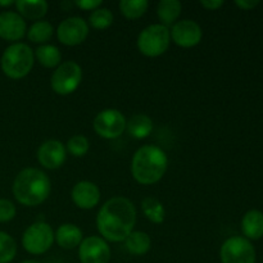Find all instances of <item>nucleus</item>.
Wrapping results in <instances>:
<instances>
[{
	"label": "nucleus",
	"mask_w": 263,
	"mask_h": 263,
	"mask_svg": "<svg viewBox=\"0 0 263 263\" xmlns=\"http://www.w3.org/2000/svg\"><path fill=\"white\" fill-rule=\"evenodd\" d=\"M33 55L36 57L39 63L45 68H54V67H58L61 64L62 54L59 49L54 45H48V44L40 45L35 50Z\"/></svg>",
	"instance_id": "obj_22"
},
{
	"label": "nucleus",
	"mask_w": 263,
	"mask_h": 263,
	"mask_svg": "<svg viewBox=\"0 0 263 263\" xmlns=\"http://www.w3.org/2000/svg\"><path fill=\"white\" fill-rule=\"evenodd\" d=\"M89 140L84 135H74L67 143V149L73 157H82L89 152Z\"/></svg>",
	"instance_id": "obj_28"
},
{
	"label": "nucleus",
	"mask_w": 263,
	"mask_h": 263,
	"mask_svg": "<svg viewBox=\"0 0 263 263\" xmlns=\"http://www.w3.org/2000/svg\"><path fill=\"white\" fill-rule=\"evenodd\" d=\"M53 241V229L45 222H36L25 231L22 238V246L28 253L43 254L50 249Z\"/></svg>",
	"instance_id": "obj_7"
},
{
	"label": "nucleus",
	"mask_w": 263,
	"mask_h": 263,
	"mask_svg": "<svg viewBox=\"0 0 263 263\" xmlns=\"http://www.w3.org/2000/svg\"><path fill=\"white\" fill-rule=\"evenodd\" d=\"M32 49L22 43L13 44L5 49L2 57V69L9 79L20 80L27 76L33 67Z\"/></svg>",
	"instance_id": "obj_4"
},
{
	"label": "nucleus",
	"mask_w": 263,
	"mask_h": 263,
	"mask_svg": "<svg viewBox=\"0 0 263 263\" xmlns=\"http://www.w3.org/2000/svg\"><path fill=\"white\" fill-rule=\"evenodd\" d=\"M182 10L181 3L177 0H162L158 3V8H157V14H158L161 25L170 26L177 21L180 17Z\"/></svg>",
	"instance_id": "obj_20"
},
{
	"label": "nucleus",
	"mask_w": 263,
	"mask_h": 263,
	"mask_svg": "<svg viewBox=\"0 0 263 263\" xmlns=\"http://www.w3.org/2000/svg\"><path fill=\"white\" fill-rule=\"evenodd\" d=\"M94 130L104 139H117L126 130V120L120 110L104 109L95 117Z\"/></svg>",
	"instance_id": "obj_9"
},
{
	"label": "nucleus",
	"mask_w": 263,
	"mask_h": 263,
	"mask_svg": "<svg viewBox=\"0 0 263 263\" xmlns=\"http://www.w3.org/2000/svg\"><path fill=\"white\" fill-rule=\"evenodd\" d=\"M126 130L133 138L144 139L149 136L153 130V122L151 118L143 113L134 115L128 122H126Z\"/></svg>",
	"instance_id": "obj_19"
},
{
	"label": "nucleus",
	"mask_w": 263,
	"mask_h": 263,
	"mask_svg": "<svg viewBox=\"0 0 263 263\" xmlns=\"http://www.w3.org/2000/svg\"><path fill=\"white\" fill-rule=\"evenodd\" d=\"M22 263H40V262H37V261H32V259H30V261H25V262H22Z\"/></svg>",
	"instance_id": "obj_34"
},
{
	"label": "nucleus",
	"mask_w": 263,
	"mask_h": 263,
	"mask_svg": "<svg viewBox=\"0 0 263 263\" xmlns=\"http://www.w3.org/2000/svg\"><path fill=\"white\" fill-rule=\"evenodd\" d=\"M141 210H143L146 218L154 223H162L164 221V217H166L163 204L156 198H145L141 202Z\"/></svg>",
	"instance_id": "obj_23"
},
{
	"label": "nucleus",
	"mask_w": 263,
	"mask_h": 263,
	"mask_svg": "<svg viewBox=\"0 0 263 263\" xmlns=\"http://www.w3.org/2000/svg\"><path fill=\"white\" fill-rule=\"evenodd\" d=\"M222 263H256V251L251 241L241 236L229 238L220 251Z\"/></svg>",
	"instance_id": "obj_8"
},
{
	"label": "nucleus",
	"mask_w": 263,
	"mask_h": 263,
	"mask_svg": "<svg viewBox=\"0 0 263 263\" xmlns=\"http://www.w3.org/2000/svg\"><path fill=\"white\" fill-rule=\"evenodd\" d=\"M167 159L166 153L161 148L154 145H145L138 149L131 162V172L139 184L153 185L158 182L166 174Z\"/></svg>",
	"instance_id": "obj_2"
},
{
	"label": "nucleus",
	"mask_w": 263,
	"mask_h": 263,
	"mask_svg": "<svg viewBox=\"0 0 263 263\" xmlns=\"http://www.w3.org/2000/svg\"><path fill=\"white\" fill-rule=\"evenodd\" d=\"M241 230L248 239H261L263 236V213L261 211L252 210L247 212L241 221Z\"/></svg>",
	"instance_id": "obj_17"
},
{
	"label": "nucleus",
	"mask_w": 263,
	"mask_h": 263,
	"mask_svg": "<svg viewBox=\"0 0 263 263\" xmlns=\"http://www.w3.org/2000/svg\"><path fill=\"white\" fill-rule=\"evenodd\" d=\"M15 216V207L10 200L0 199V222H8Z\"/></svg>",
	"instance_id": "obj_29"
},
{
	"label": "nucleus",
	"mask_w": 263,
	"mask_h": 263,
	"mask_svg": "<svg viewBox=\"0 0 263 263\" xmlns=\"http://www.w3.org/2000/svg\"><path fill=\"white\" fill-rule=\"evenodd\" d=\"M200 5L208 10H216L220 7H222L223 2L222 0H202V2H200Z\"/></svg>",
	"instance_id": "obj_32"
},
{
	"label": "nucleus",
	"mask_w": 263,
	"mask_h": 263,
	"mask_svg": "<svg viewBox=\"0 0 263 263\" xmlns=\"http://www.w3.org/2000/svg\"><path fill=\"white\" fill-rule=\"evenodd\" d=\"M13 194L21 204L35 207L45 202L50 194V180L40 170L26 168L15 177Z\"/></svg>",
	"instance_id": "obj_3"
},
{
	"label": "nucleus",
	"mask_w": 263,
	"mask_h": 263,
	"mask_svg": "<svg viewBox=\"0 0 263 263\" xmlns=\"http://www.w3.org/2000/svg\"><path fill=\"white\" fill-rule=\"evenodd\" d=\"M37 159L48 170H57L66 161V148L58 140H48L37 151Z\"/></svg>",
	"instance_id": "obj_13"
},
{
	"label": "nucleus",
	"mask_w": 263,
	"mask_h": 263,
	"mask_svg": "<svg viewBox=\"0 0 263 263\" xmlns=\"http://www.w3.org/2000/svg\"><path fill=\"white\" fill-rule=\"evenodd\" d=\"M149 3L146 0H122L120 2V9L128 20H138L148 10Z\"/></svg>",
	"instance_id": "obj_25"
},
{
	"label": "nucleus",
	"mask_w": 263,
	"mask_h": 263,
	"mask_svg": "<svg viewBox=\"0 0 263 263\" xmlns=\"http://www.w3.org/2000/svg\"><path fill=\"white\" fill-rule=\"evenodd\" d=\"M72 199L81 210H91L100 200V190L94 182L80 181L72 189Z\"/></svg>",
	"instance_id": "obj_15"
},
{
	"label": "nucleus",
	"mask_w": 263,
	"mask_h": 263,
	"mask_svg": "<svg viewBox=\"0 0 263 263\" xmlns=\"http://www.w3.org/2000/svg\"><path fill=\"white\" fill-rule=\"evenodd\" d=\"M170 33L174 43L181 48H193L198 45L203 36L200 26L190 20H182L175 23Z\"/></svg>",
	"instance_id": "obj_11"
},
{
	"label": "nucleus",
	"mask_w": 263,
	"mask_h": 263,
	"mask_svg": "<svg viewBox=\"0 0 263 263\" xmlns=\"http://www.w3.org/2000/svg\"><path fill=\"white\" fill-rule=\"evenodd\" d=\"M54 239L59 247L64 249H73L82 241V231L73 223H64L59 226Z\"/></svg>",
	"instance_id": "obj_16"
},
{
	"label": "nucleus",
	"mask_w": 263,
	"mask_h": 263,
	"mask_svg": "<svg viewBox=\"0 0 263 263\" xmlns=\"http://www.w3.org/2000/svg\"><path fill=\"white\" fill-rule=\"evenodd\" d=\"M90 25L97 30H105L113 23V14L107 8H98L90 14Z\"/></svg>",
	"instance_id": "obj_27"
},
{
	"label": "nucleus",
	"mask_w": 263,
	"mask_h": 263,
	"mask_svg": "<svg viewBox=\"0 0 263 263\" xmlns=\"http://www.w3.org/2000/svg\"><path fill=\"white\" fill-rule=\"evenodd\" d=\"M59 41L63 45L76 46L86 40L89 35V25L80 17H71L64 20L57 30Z\"/></svg>",
	"instance_id": "obj_10"
},
{
	"label": "nucleus",
	"mask_w": 263,
	"mask_h": 263,
	"mask_svg": "<svg viewBox=\"0 0 263 263\" xmlns=\"http://www.w3.org/2000/svg\"><path fill=\"white\" fill-rule=\"evenodd\" d=\"M74 4L84 10H95L102 5V0H77Z\"/></svg>",
	"instance_id": "obj_30"
},
{
	"label": "nucleus",
	"mask_w": 263,
	"mask_h": 263,
	"mask_svg": "<svg viewBox=\"0 0 263 263\" xmlns=\"http://www.w3.org/2000/svg\"><path fill=\"white\" fill-rule=\"evenodd\" d=\"M171 33L163 25H152L144 28L138 37V48L141 54L149 58L162 55L168 49Z\"/></svg>",
	"instance_id": "obj_5"
},
{
	"label": "nucleus",
	"mask_w": 263,
	"mask_h": 263,
	"mask_svg": "<svg viewBox=\"0 0 263 263\" xmlns=\"http://www.w3.org/2000/svg\"><path fill=\"white\" fill-rule=\"evenodd\" d=\"M126 248L135 256H143L151 249L152 240L149 235L143 231H133L125 240Z\"/></svg>",
	"instance_id": "obj_21"
},
{
	"label": "nucleus",
	"mask_w": 263,
	"mask_h": 263,
	"mask_svg": "<svg viewBox=\"0 0 263 263\" xmlns=\"http://www.w3.org/2000/svg\"><path fill=\"white\" fill-rule=\"evenodd\" d=\"M15 253H17V244L14 239L7 233L0 231V263L12 262Z\"/></svg>",
	"instance_id": "obj_26"
},
{
	"label": "nucleus",
	"mask_w": 263,
	"mask_h": 263,
	"mask_svg": "<svg viewBox=\"0 0 263 263\" xmlns=\"http://www.w3.org/2000/svg\"><path fill=\"white\" fill-rule=\"evenodd\" d=\"M53 26L46 21H37L30 27L27 37L31 43L43 44L46 43L53 36Z\"/></svg>",
	"instance_id": "obj_24"
},
{
	"label": "nucleus",
	"mask_w": 263,
	"mask_h": 263,
	"mask_svg": "<svg viewBox=\"0 0 263 263\" xmlns=\"http://www.w3.org/2000/svg\"><path fill=\"white\" fill-rule=\"evenodd\" d=\"M136 222V210L133 203L123 197H115L104 203L98 213V230L107 240H126L133 233Z\"/></svg>",
	"instance_id": "obj_1"
},
{
	"label": "nucleus",
	"mask_w": 263,
	"mask_h": 263,
	"mask_svg": "<svg viewBox=\"0 0 263 263\" xmlns=\"http://www.w3.org/2000/svg\"><path fill=\"white\" fill-rule=\"evenodd\" d=\"M26 22L18 13H0V37L7 41H17L25 36Z\"/></svg>",
	"instance_id": "obj_14"
},
{
	"label": "nucleus",
	"mask_w": 263,
	"mask_h": 263,
	"mask_svg": "<svg viewBox=\"0 0 263 263\" xmlns=\"http://www.w3.org/2000/svg\"><path fill=\"white\" fill-rule=\"evenodd\" d=\"M15 7H17L18 14L22 18H27V20H40L44 15L48 13L49 5L45 0H18L15 2Z\"/></svg>",
	"instance_id": "obj_18"
},
{
	"label": "nucleus",
	"mask_w": 263,
	"mask_h": 263,
	"mask_svg": "<svg viewBox=\"0 0 263 263\" xmlns=\"http://www.w3.org/2000/svg\"><path fill=\"white\" fill-rule=\"evenodd\" d=\"M13 4H15L13 0H9V2H0V5H2V7H9V5H13Z\"/></svg>",
	"instance_id": "obj_33"
},
{
	"label": "nucleus",
	"mask_w": 263,
	"mask_h": 263,
	"mask_svg": "<svg viewBox=\"0 0 263 263\" xmlns=\"http://www.w3.org/2000/svg\"><path fill=\"white\" fill-rule=\"evenodd\" d=\"M81 79V67L76 62H64L57 67L51 76V89L59 95H68L79 87Z\"/></svg>",
	"instance_id": "obj_6"
},
{
	"label": "nucleus",
	"mask_w": 263,
	"mask_h": 263,
	"mask_svg": "<svg viewBox=\"0 0 263 263\" xmlns=\"http://www.w3.org/2000/svg\"><path fill=\"white\" fill-rule=\"evenodd\" d=\"M79 257L81 263H108L110 249L102 238L90 236L80 244Z\"/></svg>",
	"instance_id": "obj_12"
},
{
	"label": "nucleus",
	"mask_w": 263,
	"mask_h": 263,
	"mask_svg": "<svg viewBox=\"0 0 263 263\" xmlns=\"http://www.w3.org/2000/svg\"><path fill=\"white\" fill-rule=\"evenodd\" d=\"M235 4L238 5L240 9L251 10L253 9V8H256L257 5L259 4V2H257V0H236Z\"/></svg>",
	"instance_id": "obj_31"
}]
</instances>
